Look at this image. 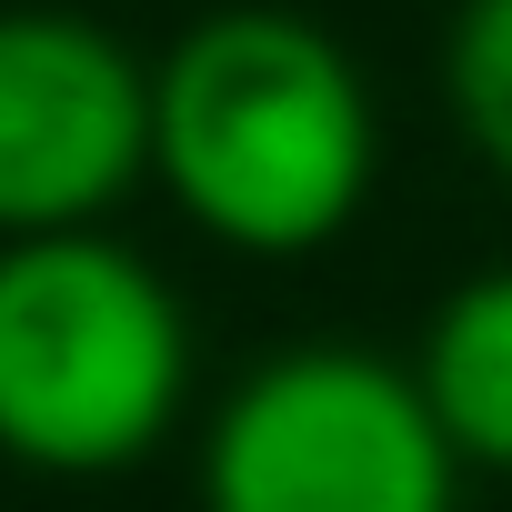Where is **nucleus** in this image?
<instances>
[{"mask_svg": "<svg viewBox=\"0 0 512 512\" xmlns=\"http://www.w3.org/2000/svg\"><path fill=\"white\" fill-rule=\"evenodd\" d=\"M191 402V312L111 231L0 241V452L51 482L151 462Z\"/></svg>", "mask_w": 512, "mask_h": 512, "instance_id": "f03ea898", "label": "nucleus"}, {"mask_svg": "<svg viewBox=\"0 0 512 512\" xmlns=\"http://www.w3.org/2000/svg\"><path fill=\"white\" fill-rule=\"evenodd\" d=\"M372 171V81L302 11L231 0L151 61V181L241 262H302L342 241L372 201Z\"/></svg>", "mask_w": 512, "mask_h": 512, "instance_id": "f257e3e1", "label": "nucleus"}, {"mask_svg": "<svg viewBox=\"0 0 512 512\" xmlns=\"http://www.w3.org/2000/svg\"><path fill=\"white\" fill-rule=\"evenodd\" d=\"M151 181V61L91 11H0V241L101 231Z\"/></svg>", "mask_w": 512, "mask_h": 512, "instance_id": "20e7f679", "label": "nucleus"}, {"mask_svg": "<svg viewBox=\"0 0 512 512\" xmlns=\"http://www.w3.org/2000/svg\"><path fill=\"white\" fill-rule=\"evenodd\" d=\"M201 512H462V452L412 362L292 342L201 422Z\"/></svg>", "mask_w": 512, "mask_h": 512, "instance_id": "7ed1b4c3", "label": "nucleus"}, {"mask_svg": "<svg viewBox=\"0 0 512 512\" xmlns=\"http://www.w3.org/2000/svg\"><path fill=\"white\" fill-rule=\"evenodd\" d=\"M412 382H422L442 442L462 452V472H512V262L472 272L432 302Z\"/></svg>", "mask_w": 512, "mask_h": 512, "instance_id": "39448f33", "label": "nucleus"}, {"mask_svg": "<svg viewBox=\"0 0 512 512\" xmlns=\"http://www.w3.org/2000/svg\"><path fill=\"white\" fill-rule=\"evenodd\" d=\"M442 91H452V121L482 151V171L512 181V0H462L452 11Z\"/></svg>", "mask_w": 512, "mask_h": 512, "instance_id": "423d86ee", "label": "nucleus"}]
</instances>
